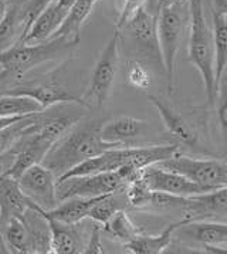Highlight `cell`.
Instances as JSON below:
<instances>
[{"instance_id": "8d00e7d4", "label": "cell", "mask_w": 227, "mask_h": 254, "mask_svg": "<svg viewBox=\"0 0 227 254\" xmlns=\"http://www.w3.org/2000/svg\"><path fill=\"white\" fill-rule=\"evenodd\" d=\"M0 253H10L9 252V249H7V246L4 243V240H3V237L0 236Z\"/></svg>"}, {"instance_id": "f546056e", "label": "cell", "mask_w": 227, "mask_h": 254, "mask_svg": "<svg viewBox=\"0 0 227 254\" xmlns=\"http://www.w3.org/2000/svg\"><path fill=\"white\" fill-rule=\"evenodd\" d=\"M223 85L222 88L219 87L217 90V114H219V120H220V124L223 127V129L227 131V77L226 80H220L219 85Z\"/></svg>"}, {"instance_id": "7a4b0ae2", "label": "cell", "mask_w": 227, "mask_h": 254, "mask_svg": "<svg viewBox=\"0 0 227 254\" xmlns=\"http://www.w3.org/2000/svg\"><path fill=\"white\" fill-rule=\"evenodd\" d=\"M80 39L53 37L40 43H16L0 53V81L20 80L37 65L71 56Z\"/></svg>"}, {"instance_id": "3957f363", "label": "cell", "mask_w": 227, "mask_h": 254, "mask_svg": "<svg viewBox=\"0 0 227 254\" xmlns=\"http://www.w3.org/2000/svg\"><path fill=\"white\" fill-rule=\"evenodd\" d=\"M189 61L196 67L203 80L207 101L215 105L219 90L215 70V41L213 29L207 23L203 0H189Z\"/></svg>"}, {"instance_id": "9c48e42d", "label": "cell", "mask_w": 227, "mask_h": 254, "mask_svg": "<svg viewBox=\"0 0 227 254\" xmlns=\"http://www.w3.org/2000/svg\"><path fill=\"white\" fill-rule=\"evenodd\" d=\"M17 182L23 193L44 212L52 210L58 204L56 193L57 178L43 163L33 165L29 169H26L19 176Z\"/></svg>"}, {"instance_id": "8fae6325", "label": "cell", "mask_w": 227, "mask_h": 254, "mask_svg": "<svg viewBox=\"0 0 227 254\" xmlns=\"http://www.w3.org/2000/svg\"><path fill=\"white\" fill-rule=\"evenodd\" d=\"M29 210L43 212L42 209L29 199L19 186L16 178L9 173L0 176V223L4 224L11 217L23 219Z\"/></svg>"}, {"instance_id": "9a60e30c", "label": "cell", "mask_w": 227, "mask_h": 254, "mask_svg": "<svg viewBox=\"0 0 227 254\" xmlns=\"http://www.w3.org/2000/svg\"><path fill=\"white\" fill-rule=\"evenodd\" d=\"M46 217V216H44ZM50 227V253L80 254L84 252L81 236L75 224L62 223L46 217Z\"/></svg>"}, {"instance_id": "5bb4252c", "label": "cell", "mask_w": 227, "mask_h": 254, "mask_svg": "<svg viewBox=\"0 0 227 254\" xmlns=\"http://www.w3.org/2000/svg\"><path fill=\"white\" fill-rule=\"evenodd\" d=\"M148 129V122L132 117H115L104 122L100 128V136L105 142L126 146L129 142L139 138Z\"/></svg>"}, {"instance_id": "4fadbf2b", "label": "cell", "mask_w": 227, "mask_h": 254, "mask_svg": "<svg viewBox=\"0 0 227 254\" xmlns=\"http://www.w3.org/2000/svg\"><path fill=\"white\" fill-rule=\"evenodd\" d=\"M148 100L155 107L156 111L159 112L168 132L170 133L177 142L183 143L186 146H192V148L196 146L197 141H199V135L195 131V128L186 121L173 107H170L165 100H162L158 95L149 94Z\"/></svg>"}, {"instance_id": "d6986e66", "label": "cell", "mask_w": 227, "mask_h": 254, "mask_svg": "<svg viewBox=\"0 0 227 254\" xmlns=\"http://www.w3.org/2000/svg\"><path fill=\"white\" fill-rule=\"evenodd\" d=\"M24 30V3H14L0 20V53L21 41Z\"/></svg>"}, {"instance_id": "d4e9b609", "label": "cell", "mask_w": 227, "mask_h": 254, "mask_svg": "<svg viewBox=\"0 0 227 254\" xmlns=\"http://www.w3.org/2000/svg\"><path fill=\"white\" fill-rule=\"evenodd\" d=\"M103 229L113 239L124 244L131 242L134 237H136L138 234L141 233V230L132 223L129 216L125 213L122 209L118 210L116 213H114L111 216V219L104 224Z\"/></svg>"}, {"instance_id": "cb8c5ba5", "label": "cell", "mask_w": 227, "mask_h": 254, "mask_svg": "<svg viewBox=\"0 0 227 254\" xmlns=\"http://www.w3.org/2000/svg\"><path fill=\"white\" fill-rule=\"evenodd\" d=\"M43 111L46 110L30 97L0 94V117H20Z\"/></svg>"}, {"instance_id": "277c9868", "label": "cell", "mask_w": 227, "mask_h": 254, "mask_svg": "<svg viewBox=\"0 0 227 254\" xmlns=\"http://www.w3.org/2000/svg\"><path fill=\"white\" fill-rule=\"evenodd\" d=\"M187 21H189V1L182 6L161 9L156 13L158 41H159V50H161L169 91L173 90L176 56L183 39Z\"/></svg>"}, {"instance_id": "8992f818", "label": "cell", "mask_w": 227, "mask_h": 254, "mask_svg": "<svg viewBox=\"0 0 227 254\" xmlns=\"http://www.w3.org/2000/svg\"><path fill=\"white\" fill-rule=\"evenodd\" d=\"M126 183L116 171L71 176L56 183L58 203L71 197H98L124 190Z\"/></svg>"}, {"instance_id": "4dcf8cb0", "label": "cell", "mask_w": 227, "mask_h": 254, "mask_svg": "<svg viewBox=\"0 0 227 254\" xmlns=\"http://www.w3.org/2000/svg\"><path fill=\"white\" fill-rule=\"evenodd\" d=\"M145 3L146 0H122V9L119 13V19L116 21V30H119L139 7L145 6Z\"/></svg>"}, {"instance_id": "d590c367", "label": "cell", "mask_w": 227, "mask_h": 254, "mask_svg": "<svg viewBox=\"0 0 227 254\" xmlns=\"http://www.w3.org/2000/svg\"><path fill=\"white\" fill-rule=\"evenodd\" d=\"M213 10L215 13L227 14V0H213Z\"/></svg>"}, {"instance_id": "e0dca14e", "label": "cell", "mask_w": 227, "mask_h": 254, "mask_svg": "<svg viewBox=\"0 0 227 254\" xmlns=\"http://www.w3.org/2000/svg\"><path fill=\"white\" fill-rule=\"evenodd\" d=\"M187 223V220L182 219L180 222L169 224L165 230H162L159 234H142L139 233L134 237L131 242L125 243V249L129 253L134 254H159L164 253L165 249H168L172 243V237L175 234V230L180 224Z\"/></svg>"}, {"instance_id": "ffe728a7", "label": "cell", "mask_w": 227, "mask_h": 254, "mask_svg": "<svg viewBox=\"0 0 227 254\" xmlns=\"http://www.w3.org/2000/svg\"><path fill=\"white\" fill-rule=\"evenodd\" d=\"M100 0H77L68 11L58 30L54 33L53 37H65V39H80V31L93 13L94 6ZM52 37V39H53Z\"/></svg>"}, {"instance_id": "f35d334b", "label": "cell", "mask_w": 227, "mask_h": 254, "mask_svg": "<svg viewBox=\"0 0 227 254\" xmlns=\"http://www.w3.org/2000/svg\"><path fill=\"white\" fill-rule=\"evenodd\" d=\"M226 162H227V161H226Z\"/></svg>"}, {"instance_id": "484cf974", "label": "cell", "mask_w": 227, "mask_h": 254, "mask_svg": "<svg viewBox=\"0 0 227 254\" xmlns=\"http://www.w3.org/2000/svg\"><path fill=\"white\" fill-rule=\"evenodd\" d=\"M121 209H122V204L119 202V199L116 197V193L107 194V196L101 197V199L90 209L87 217L93 219L95 223L104 226V224L111 219V216H113L114 213H116V212L121 210Z\"/></svg>"}, {"instance_id": "7c38bea8", "label": "cell", "mask_w": 227, "mask_h": 254, "mask_svg": "<svg viewBox=\"0 0 227 254\" xmlns=\"http://www.w3.org/2000/svg\"><path fill=\"white\" fill-rule=\"evenodd\" d=\"M1 94L30 97V98L39 102L44 110H47L49 107L56 105L58 102H75V104H80V105L85 107L81 97H75V95L70 94L54 80H43V81L21 84V85L11 87Z\"/></svg>"}, {"instance_id": "603a6c76", "label": "cell", "mask_w": 227, "mask_h": 254, "mask_svg": "<svg viewBox=\"0 0 227 254\" xmlns=\"http://www.w3.org/2000/svg\"><path fill=\"white\" fill-rule=\"evenodd\" d=\"M213 41H215V70L216 82L223 78L227 70V14L213 13Z\"/></svg>"}, {"instance_id": "2e32d148", "label": "cell", "mask_w": 227, "mask_h": 254, "mask_svg": "<svg viewBox=\"0 0 227 254\" xmlns=\"http://www.w3.org/2000/svg\"><path fill=\"white\" fill-rule=\"evenodd\" d=\"M175 233H180L203 246H220L227 243V223L192 220L180 224Z\"/></svg>"}, {"instance_id": "44dd1931", "label": "cell", "mask_w": 227, "mask_h": 254, "mask_svg": "<svg viewBox=\"0 0 227 254\" xmlns=\"http://www.w3.org/2000/svg\"><path fill=\"white\" fill-rule=\"evenodd\" d=\"M44 117H46L44 111L40 114L27 115V117L21 118L20 121L10 125L9 128L0 131V155L10 151L11 148L17 143V141L24 135L36 132L43 124Z\"/></svg>"}, {"instance_id": "ac0fdd59", "label": "cell", "mask_w": 227, "mask_h": 254, "mask_svg": "<svg viewBox=\"0 0 227 254\" xmlns=\"http://www.w3.org/2000/svg\"><path fill=\"white\" fill-rule=\"evenodd\" d=\"M107 196V194H104ZM104 196H98V197H71L67 200H62L57 204L54 209L49 210V212H40L43 216L49 217V219H54L62 223L70 224H78L83 219L87 217V214L90 212V209L94 204L97 203L101 197Z\"/></svg>"}, {"instance_id": "e575fe53", "label": "cell", "mask_w": 227, "mask_h": 254, "mask_svg": "<svg viewBox=\"0 0 227 254\" xmlns=\"http://www.w3.org/2000/svg\"><path fill=\"white\" fill-rule=\"evenodd\" d=\"M189 0H158V6L156 9L161 10V9H165V7H173V6H182L186 4Z\"/></svg>"}, {"instance_id": "6da1fadb", "label": "cell", "mask_w": 227, "mask_h": 254, "mask_svg": "<svg viewBox=\"0 0 227 254\" xmlns=\"http://www.w3.org/2000/svg\"><path fill=\"white\" fill-rule=\"evenodd\" d=\"M100 122L95 120H87L85 122L80 120L53 145L42 163L58 179L61 175L85 159L119 146L103 141L100 136Z\"/></svg>"}, {"instance_id": "83f0119b", "label": "cell", "mask_w": 227, "mask_h": 254, "mask_svg": "<svg viewBox=\"0 0 227 254\" xmlns=\"http://www.w3.org/2000/svg\"><path fill=\"white\" fill-rule=\"evenodd\" d=\"M151 192L152 190L145 183V181L142 179V175L138 179H135V181L129 182L125 186L126 200L129 202L131 206H134V207H145L148 204Z\"/></svg>"}, {"instance_id": "5b68a950", "label": "cell", "mask_w": 227, "mask_h": 254, "mask_svg": "<svg viewBox=\"0 0 227 254\" xmlns=\"http://www.w3.org/2000/svg\"><path fill=\"white\" fill-rule=\"evenodd\" d=\"M119 43L121 33L115 30L111 39L107 41L98 61L95 63L88 90L85 95L81 97L85 107L100 108L108 100L119 65Z\"/></svg>"}, {"instance_id": "836d02e7", "label": "cell", "mask_w": 227, "mask_h": 254, "mask_svg": "<svg viewBox=\"0 0 227 254\" xmlns=\"http://www.w3.org/2000/svg\"><path fill=\"white\" fill-rule=\"evenodd\" d=\"M24 117H27V115H20V117H0V131L9 128L10 125L16 124L17 121H20L21 118H24Z\"/></svg>"}, {"instance_id": "f1b7e54d", "label": "cell", "mask_w": 227, "mask_h": 254, "mask_svg": "<svg viewBox=\"0 0 227 254\" xmlns=\"http://www.w3.org/2000/svg\"><path fill=\"white\" fill-rule=\"evenodd\" d=\"M54 0H27L24 3V23H26V30L24 34L27 33L29 27L33 24V21L39 17L46 7H49ZM24 37V36H23Z\"/></svg>"}, {"instance_id": "1f68e13d", "label": "cell", "mask_w": 227, "mask_h": 254, "mask_svg": "<svg viewBox=\"0 0 227 254\" xmlns=\"http://www.w3.org/2000/svg\"><path fill=\"white\" fill-rule=\"evenodd\" d=\"M84 254H103L104 249L101 244V226H98V223L95 224L91 230L88 243L84 246Z\"/></svg>"}, {"instance_id": "ba28073f", "label": "cell", "mask_w": 227, "mask_h": 254, "mask_svg": "<svg viewBox=\"0 0 227 254\" xmlns=\"http://www.w3.org/2000/svg\"><path fill=\"white\" fill-rule=\"evenodd\" d=\"M121 33L131 40L135 49L141 54L158 60L162 64L159 41H158V26H156V14H152L146 7L142 6L129 17V20L119 29ZM164 67V64H162Z\"/></svg>"}, {"instance_id": "d6a6232c", "label": "cell", "mask_w": 227, "mask_h": 254, "mask_svg": "<svg viewBox=\"0 0 227 254\" xmlns=\"http://www.w3.org/2000/svg\"><path fill=\"white\" fill-rule=\"evenodd\" d=\"M16 159V152L14 151H7L6 153L0 155V176L4 175L11 168V165Z\"/></svg>"}, {"instance_id": "52a82bcc", "label": "cell", "mask_w": 227, "mask_h": 254, "mask_svg": "<svg viewBox=\"0 0 227 254\" xmlns=\"http://www.w3.org/2000/svg\"><path fill=\"white\" fill-rule=\"evenodd\" d=\"M156 165L168 171L180 173L212 190L227 186V162L216 159H195L177 152L175 156Z\"/></svg>"}, {"instance_id": "74e56055", "label": "cell", "mask_w": 227, "mask_h": 254, "mask_svg": "<svg viewBox=\"0 0 227 254\" xmlns=\"http://www.w3.org/2000/svg\"><path fill=\"white\" fill-rule=\"evenodd\" d=\"M6 10H7V6H6L4 0H0V20L3 19V16H4Z\"/></svg>"}, {"instance_id": "4316f807", "label": "cell", "mask_w": 227, "mask_h": 254, "mask_svg": "<svg viewBox=\"0 0 227 254\" xmlns=\"http://www.w3.org/2000/svg\"><path fill=\"white\" fill-rule=\"evenodd\" d=\"M126 82L136 90H148L151 85V75L144 64L139 60H129L125 68Z\"/></svg>"}, {"instance_id": "30bf717a", "label": "cell", "mask_w": 227, "mask_h": 254, "mask_svg": "<svg viewBox=\"0 0 227 254\" xmlns=\"http://www.w3.org/2000/svg\"><path fill=\"white\" fill-rule=\"evenodd\" d=\"M142 179L151 190L165 192V193L176 194L182 197H190L195 194L206 193L212 190L209 188H205L199 183L187 179L180 173L164 169L158 166L156 163L142 169Z\"/></svg>"}, {"instance_id": "7402d4cb", "label": "cell", "mask_w": 227, "mask_h": 254, "mask_svg": "<svg viewBox=\"0 0 227 254\" xmlns=\"http://www.w3.org/2000/svg\"><path fill=\"white\" fill-rule=\"evenodd\" d=\"M3 240L7 246L9 252L21 254H33V240H31L29 226L24 222V217H11L6 223V230Z\"/></svg>"}]
</instances>
